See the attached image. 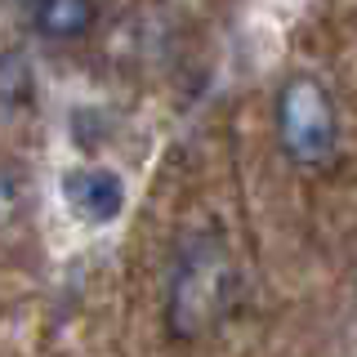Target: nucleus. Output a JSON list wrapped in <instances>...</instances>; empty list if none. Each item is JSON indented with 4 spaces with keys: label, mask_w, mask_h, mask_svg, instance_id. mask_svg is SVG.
<instances>
[{
    "label": "nucleus",
    "mask_w": 357,
    "mask_h": 357,
    "mask_svg": "<svg viewBox=\"0 0 357 357\" xmlns=\"http://www.w3.org/2000/svg\"><path fill=\"white\" fill-rule=\"evenodd\" d=\"M237 295V268L228 245L210 232H197L178 245L165 282V326L174 340H201L228 317Z\"/></svg>",
    "instance_id": "nucleus-1"
},
{
    "label": "nucleus",
    "mask_w": 357,
    "mask_h": 357,
    "mask_svg": "<svg viewBox=\"0 0 357 357\" xmlns=\"http://www.w3.org/2000/svg\"><path fill=\"white\" fill-rule=\"evenodd\" d=\"M273 126H277L282 156L299 170H321L340 148V130H344L331 89L308 72L282 81L273 98Z\"/></svg>",
    "instance_id": "nucleus-2"
},
{
    "label": "nucleus",
    "mask_w": 357,
    "mask_h": 357,
    "mask_svg": "<svg viewBox=\"0 0 357 357\" xmlns=\"http://www.w3.org/2000/svg\"><path fill=\"white\" fill-rule=\"evenodd\" d=\"M59 201L67 206V215L85 228H107L126 215L130 206V188L112 165H98V161H85V165H72L63 170L59 178Z\"/></svg>",
    "instance_id": "nucleus-3"
},
{
    "label": "nucleus",
    "mask_w": 357,
    "mask_h": 357,
    "mask_svg": "<svg viewBox=\"0 0 357 357\" xmlns=\"http://www.w3.org/2000/svg\"><path fill=\"white\" fill-rule=\"evenodd\" d=\"M31 9V27L50 45H76L98 27V0H36Z\"/></svg>",
    "instance_id": "nucleus-4"
},
{
    "label": "nucleus",
    "mask_w": 357,
    "mask_h": 357,
    "mask_svg": "<svg viewBox=\"0 0 357 357\" xmlns=\"http://www.w3.org/2000/svg\"><path fill=\"white\" fill-rule=\"evenodd\" d=\"M18 201H22V183H18V174L0 165V228H5V223L18 215Z\"/></svg>",
    "instance_id": "nucleus-5"
},
{
    "label": "nucleus",
    "mask_w": 357,
    "mask_h": 357,
    "mask_svg": "<svg viewBox=\"0 0 357 357\" xmlns=\"http://www.w3.org/2000/svg\"><path fill=\"white\" fill-rule=\"evenodd\" d=\"M22 5H36V0H22Z\"/></svg>",
    "instance_id": "nucleus-6"
}]
</instances>
